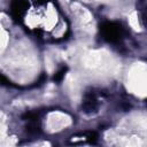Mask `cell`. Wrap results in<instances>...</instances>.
<instances>
[{
  "label": "cell",
  "instance_id": "1",
  "mask_svg": "<svg viewBox=\"0 0 147 147\" xmlns=\"http://www.w3.org/2000/svg\"><path fill=\"white\" fill-rule=\"evenodd\" d=\"M100 33L103 40L110 44H118L123 40L125 30L121 23L114 21H106L100 24Z\"/></svg>",
  "mask_w": 147,
  "mask_h": 147
},
{
  "label": "cell",
  "instance_id": "2",
  "mask_svg": "<svg viewBox=\"0 0 147 147\" xmlns=\"http://www.w3.org/2000/svg\"><path fill=\"white\" fill-rule=\"evenodd\" d=\"M99 109L98 93L92 88L87 90L84 94V99L82 102V111L85 114H95Z\"/></svg>",
  "mask_w": 147,
  "mask_h": 147
},
{
  "label": "cell",
  "instance_id": "3",
  "mask_svg": "<svg viewBox=\"0 0 147 147\" xmlns=\"http://www.w3.org/2000/svg\"><path fill=\"white\" fill-rule=\"evenodd\" d=\"M29 7V2L26 0H11L10 1V16L16 23H21L23 16L25 15Z\"/></svg>",
  "mask_w": 147,
  "mask_h": 147
},
{
  "label": "cell",
  "instance_id": "4",
  "mask_svg": "<svg viewBox=\"0 0 147 147\" xmlns=\"http://www.w3.org/2000/svg\"><path fill=\"white\" fill-rule=\"evenodd\" d=\"M25 130L29 134H38L40 132V122L39 118H34V119H29L28 124L25 126Z\"/></svg>",
  "mask_w": 147,
  "mask_h": 147
},
{
  "label": "cell",
  "instance_id": "5",
  "mask_svg": "<svg viewBox=\"0 0 147 147\" xmlns=\"http://www.w3.org/2000/svg\"><path fill=\"white\" fill-rule=\"evenodd\" d=\"M67 67L65 65H63V67H61L56 72H55V75H54V77H53V79L55 80V82H61L62 80V78L64 77V75H65V72H67Z\"/></svg>",
  "mask_w": 147,
  "mask_h": 147
},
{
  "label": "cell",
  "instance_id": "6",
  "mask_svg": "<svg viewBox=\"0 0 147 147\" xmlns=\"http://www.w3.org/2000/svg\"><path fill=\"white\" fill-rule=\"evenodd\" d=\"M86 140L88 141V142H95L96 140H98V134L95 133V132H87L86 133Z\"/></svg>",
  "mask_w": 147,
  "mask_h": 147
},
{
  "label": "cell",
  "instance_id": "7",
  "mask_svg": "<svg viewBox=\"0 0 147 147\" xmlns=\"http://www.w3.org/2000/svg\"><path fill=\"white\" fill-rule=\"evenodd\" d=\"M146 105H147V99H146Z\"/></svg>",
  "mask_w": 147,
  "mask_h": 147
}]
</instances>
